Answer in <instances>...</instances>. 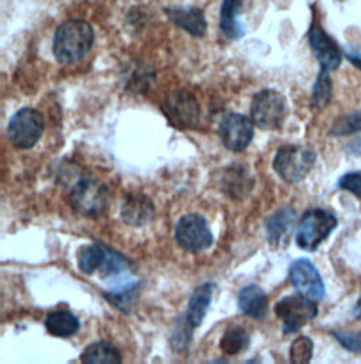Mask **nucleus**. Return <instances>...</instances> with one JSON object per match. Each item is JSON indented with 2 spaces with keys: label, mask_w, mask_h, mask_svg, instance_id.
I'll return each mask as SVG.
<instances>
[{
  "label": "nucleus",
  "mask_w": 361,
  "mask_h": 364,
  "mask_svg": "<svg viewBox=\"0 0 361 364\" xmlns=\"http://www.w3.org/2000/svg\"><path fill=\"white\" fill-rule=\"evenodd\" d=\"M219 134L227 150L242 153L253 141L254 123L244 114L227 113L220 122Z\"/></svg>",
  "instance_id": "9d476101"
},
{
  "label": "nucleus",
  "mask_w": 361,
  "mask_h": 364,
  "mask_svg": "<svg viewBox=\"0 0 361 364\" xmlns=\"http://www.w3.org/2000/svg\"><path fill=\"white\" fill-rule=\"evenodd\" d=\"M93 28L84 20H68L54 34L53 51L60 64L71 65L81 61L93 46Z\"/></svg>",
  "instance_id": "f257e3e1"
},
{
  "label": "nucleus",
  "mask_w": 361,
  "mask_h": 364,
  "mask_svg": "<svg viewBox=\"0 0 361 364\" xmlns=\"http://www.w3.org/2000/svg\"><path fill=\"white\" fill-rule=\"evenodd\" d=\"M339 186L361 199V174L359 173H349L343 176L339 181Z\"/></svg>",
  "instance_id": "c756f323"
},
{
  "label": "nucleus",
  "mask_w": 361,
  "mask_h": 364,
  "mask_svg": "<svg viewBox=\"0 0 361 364\" xmlns=\"http://www.w3.org/2000/svg\"><path fill=\"white\" fill-rule=\"evenodd\" d=\"M345 55L346 58L361 71V51H356V50H346L345 51Z\"/></svg>",
  "instance_id": "7c9ffc66"
},
{
  "label": "nucleus",
  "mask_w": 361,
  "mask_h": 364,
  "mask_svg": "<svg viewBox=\"0 0 361 364\" xmlns=\"http://www.w3.org/2000/svg\"><path fill=\"white\" fill-rule=\"evenodd\" d=\"M286 116L285 97L275 90L260 91L252 102V120L262 130L281 129Z\"/></svg>",
  "instance_id": "0eeeda50"
},
{
  "label": "nucleus",
  "mask_w": 361,
  "mask_h": 364,
  "mask_svg": "<svg viewBox=\"0 0 361 364\" xmlns=\"http://www.w3.org/2000/svg\"><path fill=\"white\" fill-rule=\"evenodd\" d=\"M240 0H223L220 10V30L225 37L239 40L243 37L244 30L239 20Z\"/></svg>",
  "instance_id": "aec40b11"
},
{
  "label": "nucleus",
  "mask_w": 361,
  "mask_h": 364,
  "mask_svg": "<svg viewBox=\"0 0 361 364\" xmlns=\"http://www.w3.org/2000/svg\"><path fill=\"white\" fill-rule=\"evenodd\" d=\"M137 295H139L137 285H129V287H124L122 291L104 294V298L122 312L129 314L134 306Z\"/></svg>",
  "instance_id": "393cba45"
},
{
  "label": "nucleus",
  "mask_w": 361,
  "mask_h": 364,
  "mask_svg": "<svg viewBox=\"0 0 361 364\" xmlns=\"http://www.w3.org/2000/svg\"><path fill=\"white\" fill-rule=\"evenodd\" d=\"M154 205L151 199L143 193H131L127 196L122 208V218L131 226H144L154 216Z\"/></svg>",
  "instance_id": "4468645a"
},
{
  "label": "nucleus",
  "mask_w": 361,
  "mask_h": 364,
  "mask_svg": "<svg viewBox=\"0 0 361 364\" xmlns=\"http://www.w3.org/2000/svg\"><path fill=\"white\" fill-rule=\"evenodd\" d=\"M192 331H193V326L189 323L186 316L178 319V323L176 325L171 336V346L176 352H185L189 348V343L192 339Z\"/></svg>",
  "instance_id": "cd10ccee"
},
{
  "label": "nucleus",
  "mask_w": 361,
  "mask_h": 364,
  "mask_svg": "<svg viewBox=\"0 0 361 364\" xmlns=\"http://www.w3.org/2000/svg\"><path fill=\"white\" fill-rule=\"evenodd\" d=\"M312 356H313V342H312V339H309L306 336H301V338L293 341V343L291 345V352H289L291 363H311Z\"/></svg>",
  "instance_id": "bb28decb"
},
{
  "label": "nucleus",
  "mask_w": 361,
  "mask_h": 364,
  "mask_svg": "<svg viewBox=\"0 0 361 364\" xmlns=\"http://www.w3.org/2000/svg\"><path fill=\"white\" fill-rule=\"evenodd\" d=\"M250 346V336L242 326H233L227 329L220 341V349L230 356L242 353Z\"/></svg>",
  "instance_id": "5701e85b"
},
{
  "label": "nucleus",
  "mask_w": 361,
  "mask_h": 364,
  "mask_svg": "<svg viewBox=\"0 0 361 364\" xmlns=\"http://www.w3.org/2000/svg\"><path fill=\"white\" fill-rule=\"evenodd\" d=\"M293 223H295V209H292L291 206H286L278 210L275 215H272L266 225L267 237L271 246L276 247L282 243V240L289 239L288 236L291 233Z\"/></svg>",
  "instance_id": "a211bd4d"
},
{
  "label": "nucleus",
  "mask_w": 361,
  "mask_h": 364,
  "mask_svg": "<svg viewBox=\"0 0 361 364\" xmlns=\"http://www.w3.org/2000/svg\"><path fill=\"white\" fill-rule=\"evenodd\" d=\"M359 132H361V110L340 116L330 129V134L336 137L349 136Z\"/></svg>",
  "instance_id": "a878e982"
},
{
  "label": "nucleus",
  "mask_w": 361,
  "mask_h": 364,
  "mask_svg": "<svg viewBox=\"0 0 361 364\" xmlns=\"http://www.w3.org/2000/svg\"><path fill=\"white\" fill-rule=\"evenodd\" d=\"M333 95V84L332 78L329 75L328 70H323L319 73L318 80L313 87V93H312V105L316 109H325L329 106Z\"/></svg>",
  "instance_id": "b1692460"
},
{
  "label": "nucleus",
  "mask_w": 361,
  "mask_h": 364,
  "mask_svg": "<svg viewBox=\"0 0 361 364\" xmlns=\"http://www.w3.org/2000/svg\"><path fill=\"white\" fill-rule=\"evenodd\" d=\"M167 16L170 20L183 28L193 37H203L206 34L208 23L205 18V13L196 7H171L167 9Z\"/></svg>",
  "instance_id": "2eb2a0df"
},
{
  "label": "nucleus",
  "mask_w": 361,
  "mask_h": 364,
  "mask_svg": "<svg viewBox=\"0 0 361 364\" xmlns=\"http://www.w3.org/2000/svg\"><path fill=\"white\" fill-rule=\"evenodd\" d=\"M254 186V177L250 173V168L242 164H235L226 168L222 178V189L225 195L232 199L242 200L247 198Z\"/></svg>",
  "instance_id": "ddd939ff"
},
{
  "label": "nucleus",
  "mask_w": 361,
  "mask_h": 364,
  "mask_svg": "<svg viewBox=\"0 0 361 364\" xmlns=\"http://www.w3.org/2000/svg\"><path fill=\"white\" fill-rule=\"evenodd\" d=\"M308 40H309V46L313 55L316 57V60L319 61L323 70L336 71L342 65V61H343L342 50L336 44V41L319 24L312 26Z\"/></svg>",
  "instance_id": "f8f14e48"
},
{
  "label": "nucleus",
  "mask_w": 361,
  "mask_h": 364,
  "mask_svg": "<svg viewBox=\"0 0 361 364\" xmlns=\"http://www.w3.org/2000/svg\"><path fill=\"white\" fill-rule=\"evenodd\" d=\"M109 198L110 192L106 183L95 178H84L71 189L70 205L78 215L97 218L106 210Z\"/></svg>",
  "instance_id": "20e7f679"
},
{
  "label": "nucleus",
  "mask_w": 361,
  "mask_h": 364,
  "mask_svg": "<svg viewBox=\"0 0 361 364\" xmlns=\"http://www.w3.org/2000/svg\"><path fill=\"white\" fill-rule=\"evenodd\" d=\"M355 312H356V316H357L359 319H361V298L359 299L356 308H355Z\"/></svg>",
  "instance_id": "2f4dec72"
},
{
  "label": "nucleus",
  "mask_w": 361,
  "mask_h": 364,
  "mask_svg": "<svg viewBox=\"0 0 361 364\" xmlns=\"http://www.w3.org/2000/svg\"><path fill=\"white\" fill-rule=\"evenodd\" d=\"M44 132V117L33 107L20 109L10 119L7 126V136L11 144L17 149H33L41 139Z\"/></svg>",
  "instance_id": "39448f33"
},
{
  "label": "nucleus",
  "mask_w": 361,
  "mask_h": 364,
  "mask_svg": "<svg viewBox=\"0 0 361 364\" xmlns=\"http://www.w3.org/2000/svg\"><path fill=\"white\" fill-rule=\"evenodd\" d=\"M176 239L180 249L189 253L205 252L215 242L206 219L199 213H188L180 218L176 229Z\"/></svg>",
  "instance_id": "6e6552de"
},
{
  "label": "nucleus",
  "mask_w": 361,
  "mask_h": 364,
  "mask_svg": "<svg viewBox=\"0 0 361 364\" xmlns=\"http://www.w3.org/2000/svg\"><path fill=\"white\" fill-rule=\"evenodd\" d=\"M289 278L293 288L312 301H320L325 296V284L318 269L306 259L293 262L289 267Z\"/></svg>",
  "instance_id": "9b49d317"
},
{
  "label": "nucleus",
  "mask_w": 361,
  "mask_h": 364,
  "mask_svg": "<svg viewBox=\"0 0 361 364\" xmlns=\"http://www.w3.org/2000/svg\"><path fill=\"white\" fill-rule=\"evenodd\" d=\"M107 259V247L99 243L90 245L81 249L78 255V267L84 274L102 272Z\"/></svg>",
  "instance_id": "412c9836"
},
{
  "label": "nucleus",
  "mask_w": 361,
  "mask_h": 364,
  "mask_svg": "<svg viewBox=\"0 0 361 364\" xmlns=\"http://www.w3.org/2000/svg\"><path fill=\"white\" fill-rule=\"evenodd\" d=\"M316 161V154L305 146H282L275 157L272 167L275 173L289 183L305 180Z\"/></svg>",
  "instance_id": "f03ea898"
},
{
  "label": "nucleus",
  "mask_w": 361,
  "mask_h": 364,
  "mask_svg": "<svg viewBox=\"0 0 361 364\" xmlns=\"http://www.w3.org/2000/svg\"><path fill=\"white\" fill-rule=\"evenodd\" d=\"M163 110L170 123L178 129H195L199 123L200 107L190 92H171L164 100Z\"/></svg>",
  "instance_id": "1a4fd4ad"
},
{
  "label": "nucleus",
  "mask_w": 361,
  "mask_h": 364,
  "mask_svg": "<svg viewBox=\"0 0 361 364\" xmlns=\"http://www.w3.org/2000/svg\"><path fill=\"white\" fill-rule=\"evenodd\" d=\"M45 329L55 338H71L81 328L80 319L70 311H55L45 318Z\"/></svg>",
  "instance_id": "6ab92c4d"
},
{
  "label": "nucleus",
  "mask_w": 361,
  "mask_h": 364,
  "mask_svg": "<svg viewBox=\"0 0 361 364\" xmlns=\"http://www.w3.org/2000/svg\"><path fill=\"white\" fill-rule=\"evenodd\" d=\"M338 219L325 209H312L303 215L296 230V245L306 252H315L336 229Z\"/></svg>",
  "instance_id": "7ed1b4c3"
},
{
  "label": "nucleus",
  "mask_w": 361,
  "mask_h": 364,
  "mask_svg": "<svg viewBox=\"0 0 361 364\" xmlns=\"http://www.w3.org/2000/svg\"><path fill=\"white\" fill-rule=\"evenodd\" d=\"M81 360L85 364H120L122 355L113 345L107 342H97L92 343L84 350Z\"/></svg>",
  "instance_id": "4be33fe9"
},
{
  "label": "nucleus",
  "mask_w": 361,
  "mask_h": 364,
  "mask_svg": "<svg viewBox=\"0 0 361 364\" xmlns=\"http://www.w3.org/2000/svg\"><path fill=\"white\" fill-rule=\"evenodd\" d=\"M332 335L346 350L352 353H361V332L333 331Z\"/></svg>",
  "instance_id": "c85d7f7f"
},
{
  "label": "nucleus",
  "mask_w": 361,
  "mask_h": 364,
  "mask_svg": "<svg viewBox=\"0 0 361 364\" xmlns=\"http://www.w3.org/2000/svg\"><path fill=\"white\" fill-rule=\"evenodd\" d=\"M215 288H216V285L213 282H205L193 291V294L189 299L186 315H185L193 328H198L202 325V322L206 316V312L210 306Z\"/></svg>",
  "instance_id": "f3484780"
},
{
  "label": "nucleus",
  "mask_w": 361,
  "mask_h": 364,
  "mask_svg": "<svg viewBox=\"0 0 361 364\" xmlns=\"http://www.w3.org/2000/svg\"><path fill=\"white\" fill-rule=\"evenodd\" d=\"M240 311L254 319H264L269 312V298L264 289L256 284L244 287L239 294Z\"/></svg>",
  "instance_id": "dca6fc26"
},
{
  "label": "nucleus",
  "mask_w": 361,
  "mask_h": 364,
  "mask_svg": "<svg viewBox=\"0 0 361 364\" xmlns=\"http://www.w3.org/2000/svg\"><path fill=\"white\" fill-rule=\"evenodd\" d=\"M275 314L282 321L284 333H295L316 318L318 305L298 292L282 298L275 305Z\"/></svg>",
  "instance_id": "423d86ee"
}]
</instances>
